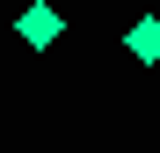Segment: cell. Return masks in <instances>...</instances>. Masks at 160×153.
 Instances as JSON below:
<instances>
[{"instance_id":"6da1fadb","label":"cell","mask_w":160,"mask_h":153,"mask_svg":"<svg viewBox=\"0 0 160 153\" xmlns=\"http://www.w3.org/2000/svg\"><path fill=\"white\" fill-rule=\"evenodd\" d=\"M58 29H66V22H58V8H51V0H29V8L15 15V37L29 44V51H51V44H58Z\"/></svg>"},{"instance_id":"7a4b0ae2","label":"cell","mask_w":160,"mask_h":153,"mask_svg":"<svg viewBox=\"0 0 160 153\" xmlns=\"http://www.w3.org/2000/svg\"><path fill=\"white\" fill-rule=\"evenodd\" d=\"M124 51H131L138 66H153V59H160V15H138V22H131V37H124Z\"/></svg>"}]
</instances>
